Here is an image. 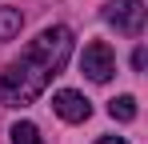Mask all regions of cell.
<instances>
[{
    "label": "cell",
    "instance_id": "obj_1",
    "mask_svg": "<svg viewBox=\"0 0 148 144\" xmlns=\"http://www.w3.org/2000/svg\"><path fill=\"white\" fill-rule=\"evenodd\" d=\"M68 56H72V32H68L64 24L44 28V32L20 52L16 64H8V68L0 72V104H8V108L32 104L36 96L48 88V80L68 64Z\"/></svg>",
    "mask_w": 148,
    "mask_h": 144
},
{
    "label": "cell",
    "instance_id": "obj_7",
    "mask_svg": "<svg viewBox=\"0 0 148 144\" xmlns=\"http://www.w3.org/2000/svg\"><path fill=\"white\" fill-rule=\"evenodd\" d=\"M108 116L112 120H136V100H132V96H116V100L108 104Z\"/></svg>",
    "mask_w": 148,
    "mask_h": 144
},
{
    "label": "cell",
    "instance_id": "obj_5",
    "mask_svg": "<svg viewBox=\"0 0 148 144\" xmlns=\"http://www.w3.org/2000/svg\"><path fill=\"white\" fill-rule=\"evenodd\" d=\"M20 28H24V16L16 8H0V44L12 40V36H20Z\"/></svg>",
    "mask_w": 148,
    "mask_h": 144
},
{
    "label": "cell",
    "instance_id": "obj_4",
    "mask_svg": "<svg viewBox=\"0 0 148 144\" xmlns=\"http://www.w3.org/2000/svg\"><path fill=\"white\" fill-rule=\"evenodd\" d=\"M52 108H56V116H60V120H68V124H84V120L92 116L88 96L72 92V88H60V92L52 96Z\"/></svg>",
    "mask_w": 148,
    "mask_h": 144
},
{
    "label": "cell",
    "instance_id": "obj_8",
    "mask_svg": "<svg viewBox=\"0 0 148 144\" xmlns=\"http://www.w3.org/2000/svg\"><path fill=\"white\" fill-rule=\"evenodd\" d=\"M96 144H128V140H120V136H100Z\"/></svg>",
    "mask_w": 148,
    "mask_h": 144
},
{
    "label": "cell",
    "instance_id": "obj_6",
    "mask_svg": "<svg viewBox=\"0 0 148 144\" xmlns=\"http://www.w3.org/2000/svg\"><path fill=\"white\" fill-rule=\"evenodd\" d=\"M8 136H12V144H44V136H40V128H36L32 120H16Z\"/></svg>",
    "mask_w": 148,
    "mask_h": 144
},
{
    "label": "cell",
    "instance_id": "obj_3",
    "mask_svg": "<svg viewBox=\"0 0 148 144\" xmlns=\"http://www.w3.org/2000/svg\"><path fill=\"white\" fill-rule=\"evenodd\" d=\"M80 72H84L88 80H96V84L112 80V72H116V56H112V48L104 44V40L84 44V52H80Z\"/></svg>",
    "mask_w": 148,
    "mask_h": 144
},
{
    "label": "cell",
    "instance_id": "obj_2",
    "mask_svg": "<svg viewBox=\"0 0 148 144\" xmlns=\"http://www.w3.org/2000/svg\"><path fill=\"white\" fill-rule=\"evenodd\" d=\"M104 20L124 36H136L144 28V0H108L104 4Z\"/></svg>",
    "mask_w": 148,
    "mask_h": 144
}]
</instances>
